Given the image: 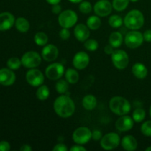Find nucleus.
Instances as JSON below:
<instances>
[{
    "mask_svg": "<svg viewBox=\"0 0 151 151\" xmlns=\"http://www.w3.org/2000/svg\"><path fill=\"white\" fill-rule=\"evenodd\" d=\"M111 60L116 69H125L129 63V57L126 52L122 50H114L111 54Z\"/></svg>",
    "mask_w": 151,
    "mask_h": 151,
    "instance_id": "423d86ee",
    "label": "nucleus"
},
{
    "mask_svg": "<svg viewBox=\"0 0 151 151\" xmlns=\"http://www.w3.org/2000/svg\"><path fill=\"white\" fill-rule=\"evenodd\" d=\"M72 3H81L83 0H69Z\"/></svg>",
    "mask_w": 151,
    "mask_h": 151,
    "instance_id": "49530a36",
    "label": "nucleus"
},
{
    "mask_svg": "<svg viewBox=\"0 0 151 151\" xmlns=\"http://www.w3.org/2000/svg\"><path fill=\"white\" fill-rule=\"evenodd\" d=\"M124 21L122 20V17L118 15H113L111 16L109 19V24L111 27L113 28L121 27L123 24Z\"/></svg>",
    "mask_w": 151,
    "mask_h": 151,
    "instance_id": "c756f323",
    "label": "nucleus"
},
{
    "mask_svg": "<svg viewBox=\"0 0 151 151\" xmlns=\"http://www.w3.org/2000/svg\"><path fill=\"white\" fill-rule=\"evenodd\" d=\"M92 132L87 127H79L74 131L72 134L73 141L76 144L84 145L90 141Z\"/></svg>",
    "mask_w": 151,
    "mask_h": 151,
    "instance_id": "6e6552de",
    "label": "nucleus"
},
{
    "mask_svg": "<svg viewBox=\"0 0 151 151\" xmlns=\"http://www.w3.org/2000/svg\"><path fill=\"white\" fill-rule=\"evenodd\" d=\"M150 116H151V106H150Z\"/></svg>",
    "mask_w": 151,
    "mask_h": 151,
    "instance_id": "8fccbe9b",
    "label": "nucleus"
},
{
    "mask_svg": "<svg viewBox=\"0 0 151 151\" xmlns=\"http://www.w3.org/2000/svg\"><path fill=\"white\" fill-rule=\"evenodd\" d=\"M143 38H144V41H147V42H151V29L146 30L144 32Z\"/></svg>",
    "mask_w": 151,
    "mask_h": 151,
    "instance_id": "a19ab883",
    "label": "nucleus"
},
{
    "mask_svg": "<svg viewBox=\"0 0 151 151\" xmlns=\"http://www.w3.org/2000/svg\"><path fill=\"white\" fill-rule=\"evenodd\" d=\"M104 51L106 54L111 55L112 53L114 52V47H112L111 44H108V45H106V47H105Z\"/></svg>",
    "mask_w": 151,
    "mask_h": 151,
    "instance_id": "37998d69",
    "label": "nucleus"
},
{
    "mask_svg": "<svg viewBox=\"0 0 151 151\" xmlns=\"http://www.w3.org/2000/svg\"><path fill=\"white\" fill-rule=\"evenodd\" d=\"M64 73V66L59 63H54L49 65L45 70V75L47 78L52 81L60 79Z\"/></svg>",
    "mask_w": 151,
    "mask_h": 151,
    "instance_id": "9d476101",
    "label": "nucleus"
},
{
    "mask_svg": "<svg viewBox=\"0 0 151 151\" xmlns=\"http://www.w3.org/2000/svg\"><path fill=\"white\" fill-rule=\"evenodd\" d=\"M16 29L21 32H26L29 29V23L27 19L23 17H19L15 22Z\"/></svg>",
    "mask_w": 151,
    "mask_h": 151,
    "instance_id": "5701e85b",
    "label": "nucleus"
},
{
    "mask_svg": "<svg viewBox=\"0 0 151 151\" xmlns=\"http://www.w3.org/2000/svg\"><path fill=\"white\" fill-rule=\"evenodd\" d=\"M120 143V137L114 132L109 133L102 137L100 145L103 149L106 150H114L119 146Z\"/></svg>",
    "mask_w": 151,
    "mask_h": 151,
    "instance_id": "0eeeda50",
    "label": "nucleus"
},
{
    "mask_svg": "<svg viewBox=\"0 0 151 151\" xmlns=\"http://www.w3.org/2000/svg\"><path fill=\"white\" fill-rule=\"evenodd\" d=\"M60 37L62 40H67L70 37V32L68 28H63L60 31Z\"/></svg>",
    "mask_w": 151,
    "mask_h": 151,
    "instance_id": "c9c22d12",
    "label": "nucleus"
},
{
    "mask_svg": "<svg viewBox=\"0 0 151 151\" xmlns=\"http://www.w3.org/2000/svg\"><path fill=\"white\" fill-rule=\"evenodd\" d=\"M130 1H133V2H136V1H139V0H130Z\"/></svg>",
    "mask_w": 151,
    "mask_h": 151,
    "instance_id": "09e8293b",
    "label": "nucleus"
},
{
    "mask_svg": "<svg viewBox=\"0 0 151 151\" xmlns=\"http://www.w3.org/2000/svg\"><path fill=\"white\" fill-rule=\"evenodd\" d=\"M134 125V120L133 118L130 117L129 116L123 115L121 116L119 119L116 120L115 126L119 131L121 132H126L132 129Z\"/></svg>",
    "mask_w": 151,
    "mask_h": 151,
    "instance_id": "ddd939ff",
    "label": "nucleus"
},
{
    "mask_svg": "<svg viewBox=\"0 0 151 151\" xmlns=\"http://www.w3.org/2000/svg\"><path fill=\"white\" fill-rule=\"evenodd\" d=\"M97 99L94 95L88 94V95L85 96L83 98L82 104L83 106L85 109L88 111H91L96 107L97 106Z\"/></svg>",
    "mask_w": 151,
    "mask_h": 151,
    "instance_id": "412c9836",
    "label": "nucleus"
},
{
    "mask_svg": "<svg viewBox=\"0 0 151 151\" xmlns=\"http://www.w3.org/2000/svg\"><path fill=\"white\" fill-rule=\"evenodd\" d=\"M146 116L145 111L143 109H137L136 110H134V111L133 112V119L134 120V122H142L145 119Z\"/></svg>",
    "mask_w": 151,
    "mask_h": 151,
    "instance_id": "7c9ffc66",
    "label": "nucleus"
},
{
    "mask_svg": "<svg viewBox=\"0 0 151 151\" xmlns=\"http://www.w3.org/2000/svg\"><path fill=\"white\" fill-rule=\"evenodd\" d=\"M22 63L24 67L28 69L36 68L41 64V57L38 52L34 51L27 52L21 58Z\"/></svg>",
    "mask_w": 151,
    "mask_h": 151,
    "instance_id": "39448f33",
    "label": "nucleus"
},
{
    "mask_svg": "<svg viewBox=\"0 0 151 151\" xmlns=\"http://www.w3.org/2000/svg\"><path fill=\"white\" fill-rule=\"evenodd\" d=\"M10 149V143L6 141L0 142V151H8Z\"/></svg>",
    "mask_w": 151,
    "mask_h": 151,
    "instance_id": "e433bc0d",
    "label": "nucleus"
},
{
    "mask_svg": "<svg viewBox=\"0 0 151 151\" xmlns=\"http://www.w3.org/2000/svg\"><path fill=\"white\" fill-rule=\"evenodd\" d=\"M53 151H67L68 148L64 144H57L52 149Z\"/></svg>",
    "mask_w": 151,
    "mask_h": 151,
    "instance_id": "58836bf2",
    "label": "nucleus"
},
{
    "mask_svg": "<svg viewBox=\"0 0 151 151\" xmlns=\"http://www.w3.org/2000/svg\"><path fill=\"white\" fill-rule=\"evenodd\" d=\"M65 78L66 81L69 82V83L75 84L78 83L79 81V75L78 72L74 69H68L65 72Z\"/></svg>",
    "mask_w": 151,
    "mask_h": 151,
    "instance_id": "b1692460",
    "label": "nucleus"
},
{
    "mask_svg": "<svg viewBox=\"0 0 151 151\" xmlns=\"http://www.w3.org/2000/svg\"><path fill=\"white\" fill-rule=\"evenodd\" d=\"M144 41L143 35L137 30H132L127 32L125 37V43L128 48L136 49L140 47Z\"/></svg>",
    "mask_w": 151,
    "mask_h": 151,
    "instance_id": "1a4fd4ad",
    "label": "nucleus"
},
{
    "mask_svg": "<svg viewBox=\"0 0 151 151\" xmlns=\"http://www.w3.org/2000/svg\"><path fill=\"white\" fill-rule=\"evenodd\" d=\"M141 131L143 135L151 137V120L146 121L142 125Z\"/></svg>",
    "mask_w": 151,
    "mask_h": 151,
    "instance_id": "f704fd0d",
    "label": "nucleus"
},
{
    "mask_svg": "<svg viewBox=\"0 0 151 151\" xmlns=\"http://www.w3.org/2000/svg\"><path fill=\"white\" fill-rule=\"evenodd\" d=\"M62 11V8L61 6L59 4H53L52 7V12L55 14H60Z\"/></svg>",
    "mask_w": 151,
    "mask_h": 151,
    "instance_id": "ea45409f",
    "label": "nucleus"
},
{
    "mask_svg": "<svg viewBox=\"0 0 151 151\" xmlns=\"http://www.w3.org/2000/svg\"><path fill=\"white\" fill-rule=\"evenodd\" d=\"M121 145L125 150L134 151L137 148L138 142L135 137L131 135H127L122 138L121 141Z\"/></svg>",
    "mask_w": 151,
    "mask_h": 151,
    "instance_id": "6ab92c4d",
    "label": "nucleus"
},
{
    "mask_svg": "<svg viewBox=\"0 0 151 151\" xmlns=\"http://www.w3.org/2000/svg\"><path fill=\"white\" fill-rule=\"evenodd\" d=\"M79 10L81 13L87 14V13H89L91 12V10H92V5H91V4L89 1H81L79 5Z\"/></svg>",
    "mask_w": 151,
    "mask_h": 151,
    "instance_id": "72a5a7b5",
    "label": "nucleus"
},
{
    "mask_svg": "<svg viewBox=\"0 0 151 151\" xmlns=\"http://www.w3.org/2000/svg\"><path fill=\"white\" fill-rule=\"evenodd\" d=\"M46 1H47V2L49 3V4L53 5V4H59V3H60V1H61V0H46Z\"/></svg>",
    "mask_w": 151,
    "mask_h": 151,
    "instance_id": "a18cd8bd",
    "label": "nucleus"
},
{
    "mask_svg": "<svg viewBox=\"0 0 151 151\" xmlns=\"http://www.w3.org/2000/svg\"><path fill=\"white\" fill-rule=\"evenodd\" d=\"M89 60V56L86 52H79L74 56L72 62H73V66H75V69L81 70V69H86L88 66Z\"/></svg>",
    "mask_w": 151,
    "mask_h": 151,
    "instance_id": "4468645a",
    "label": "nucleus"
},
{
    "mask_svg": "<svg viewBox=\"0 0 151 151\" xmlns=\"http://www.w3.org/2000/svg\"><path fill=\"white\" fill-rule=\"evenodd\" d=\"M78 22V15L74 10H66L62 11L58 16V23L63 28L72 27Z\"/></svg>",
    "mask_w": 151,
    "mask_h": 151,
    "instance_id": "20e7f679",
    "label": "nucleus"
},
{
    "mask_svg": "<svg viewBox=\"0 0 151 151\" xmlns=\"http://www.w3.org/2000/svg\"><path fill=\"white\" fill-rule=\"evenodd\" d=\"M26 81L32 86L38 87L42 85L44 83V76L41 71L33 68L27 72Z\"/></svg>",
    "mask_w": 151,
    "mask_h": 151,
    "instance_id": "9b49d317",
    "label": "nucleus"
},
{
    "mask_svg": "<svg viewBox=\"0 0 151 151\" xmlns=\"http://www.w3.org/2000/svg\"><path fill=\"white\" fill-rule=\"evenodd\" d=\"M32 148L28 145H24L20 147L21 151H32Z\"/></svg>",
    "mask_w": 151,
    "mask_h": 151,
    "instance_id": "c03bdc74",
    "label": "nucleus"
},
{
    "mask_svg": "<svg viewBox=\"0 0 151 151\" xmlns=\"http://www.w3.org/2000/svg\"><path fill=\"white\" fill-rule=\"evenodd\" d=\"M102 133L101 131H98V130H95L92 132V136H91V138L94 140V141H99V140H101L102 139Z\"/></svg>",
    "mask_w": 151,
    "mask_h": 151,
    "instance_id": "4c0bfd02",
    "label": "nucleus"
},
{
    "mask_svg": "<svg viewBox=\"0 0 151 151\" xmlns=\"http://www.w3.org/2000/svg\"><path fill=\"white\" fill-rule=\"evenodd\" d=\"M15 17L9 12H3L0 13V31L10 29L15 24Z\"/></svg>",
    "mask_w": 151,
    "mask_h": 151,
    "instance_id": "f3484780",
    "label": "nucleus"
},
{
    "mask_svg": "<svg viewBox=\"0 0 151 151\" xmlns=\"http://www.w3.org/2000/svg\"><path fill=\"white\" fill-rule=\"evenodd\" d=\"M109 108L115 114L123 116L129 113L131 106L128 100L122 97L116 96L112 97L109 101Z\"/></svg>",
    "mask_w": 151,
    "mask_h": 151,
    "instance_id": "f03ea898",
    "label": "nucleus"
},
{
    "mask_svg": "<svg viewBox=\"0 0 151 151\" xmlns=\"http://www.w3.org/2000/svg\"><path fill=\"white\" fill-rule=\"evenodd\" d=\"M58 49L53 44H47L44 46L41 52V57L48 62H52L57 59L58 56Z\"/></svg>",
    "mask_w": 151,
    "mask_h": 151,
    "instance_id": "dca6fc26",
    "label": "nucleus"
},
{
    "mask_svg": "<svg viewBox=\"0 0 151 151\" xmlns=\"http://www.w3.org/2000/svg\"><path fill=\"white\" fill-rule=\"evenodd\" d=\"M50 96V89L45 85H41L36 91V97L39 100H46Z\"/></svg>",
    "mask_w": 151,
    "mask_h": 151,
    "instance_id": "a878e982",
    "label": "nucleus"
},
{
    "mask_svg": "<svg viewBox=\"0 0 151 151\" xmlns=\"http://www.w3.org/2000/svg\"><path fill=\"white\" fill-rule=\"evenodd\" d=\"M86 24L90 29L96 30L101 26V20L98 16H91L87 19Z\"/></svg>",
    "mask_w": 151,
    "mask_h": 151,
    "instance_id": "393cba45",
    "label": "nucleus"
},
{
    "mask_svg": "<svg viewBox=\"0 0 151 151\" xmlns=\"http://www.w3.org/2000/svg\"><path fill=\"white\" fill-rule=\"evenodd\" d=\"M109 44L114 48H118L123 42V36L119 32H114L109 36Z\"/></svg>",
    "mask_w": 151,
    "mask_h": 151,
    "instance_id": "4be33fe9",
    "label": "nucleus"
},
{
    "mask_svg": "<svg viewBox=\"0 0 151 151\" xmlns=\"http://www.w3.org/2000/svg\"><path fill=\"white\" fill-rule=\"evenodd\" d=\"M70 150L71 151H86V149L84 147H83L81 145L78 144V145L72 146V147L70 148Z\"/></svg>",
    "mask_w": 151,
    "mask_h": 151,
    "instance_id": "79ce46f5",
    "label": "nucleus"
},
{
    "mask_svg": "<svg viewBox=\"0 0 151 151\" xmlns=\"http://www.w3.org/2000/svg\"><path fill=\"white\" fill-rule=\"evenodd\" d=\"M22 64V60L16 57L10 58L7 62V67L9 69H12V70H17V69H19Z\"/></svg>",
    "mask_w": 151,
    "mask_h": 151,
    "instance_id": "2f4dec72",
    "label": "nucleus"
},
{
    "mask_svg": "<svg viewBox=\"0 0 151 151\" xmlns=\"http://www.w3.org/2000/svg\"><path fill=\"white\" fill-rule=\"evenodd\" d=\"M130 0H113L112 6L116 11H123L128 7Z\"/></svg>",
    "mask_w": 151,
    "mask_h": 151,
    "instance_id": "c85d7f7f",
    "label": "nucleus"
},
{
    "mask_svg": "<svg viewBox=\"0 0 151 151\" xmlns=\"http://www.w3.org/2000/svg\"><path fill=\"white\" fill-rule=\"evenodd\" d=\"M84 47L87 50L90 52H94L98 49L99 44L96 40L94 39H87L85 41V44H84Z\"/></svg>",
    "mask_w": 151,
    "mask_h": 151,
    "instance_id": "473e14b6",
    "label": "nucleus"
},
{
    "mask_svg": "<svg viewBox=\"0 0 151 151\" xmlns=\"http://www.w3.org/2000/svg\"><path fill=\"white\" fill-rule=\"evenodd\" d=\"M89 29L88 26L83 24H79L76 25L74 29V34H75V38L81 42L86 41L90 35Z\"/></svg>",
    "mask_w": 151,
    "mask_h": 151,
    "instance_id": "a211bd4d",
    "label": "nucleus"
},
{
    "mask_svg": "<svg viewBox=\"0 0 151 151\" xmlns=\"http://www.w3.org/2000/svg\"><path fill=\"white\" fill-rule=\"evenodd\" d=\"M132 73L139 79H144L147 77L148 71L147 67L141 63H137L132 66Z\"/></svg>",
    "mask_w": 151,
    "mask_h": 151,
    "instance_id": "aec40b11",
    "label": "nucleus"
},
{
    "mask_svg": "<svg viewBox=\"0 0 151 151\" xmlns=\"http://www.w3.org/2000/svg\"><path fill=\"white\" fill-rule=\"evenodd\" d=\"M145 150L146 151H151V146H150V147H147Z\"/></svg>",
    "mask_w": 151,
    "mask_h": 151,
    "instance_id": "de8ad7c7",
    "label": "nucleus"
},
{
    "mask_svg": "<svg viewBox=\"0 0 151 151\" xmlns=\"http://www.w3.org/2000/svg\"><path fill=\"white\" fill-rule=\"evenodd\" d=\"M145 23V18L142 13L139 10H132L128 13L124 19V24L128 29L137 30L142 27Z\"/></svg>",
    "mask_w": 151,
    "mask_h": 151,
    "instance_id": "7ed1b4c3",
    "label": "nucleus"
},
{
    "mask_svg": "<svg viewBox=\"0 0 151 151\" xmlns=\"http://www.w3.org/2000/svg\"><path fill=\"white\" fill-rule=\"evenodd\" d=\"M54 110L60 117L69 118L74 114L75 111V105L70 97L62 94L58 97L54 102Z\"/></svg>",
    "mask_w": 151,
    "mask_h": 151,
    "instance_id": "f257e3e1",
    "label": "nucleus"
},
{
    "mask_svg": "<svg viewBox=\"0 0 151 151\" xmlns=\"http://www.w3.org/2000/svg\"><path fill=\"white\" fill-rule=\"evenodd\" d=\"M113 6L109 0H100L94 6V11L99 17H106L111 13Z\"/></svg>",
    "mask_w": 151,
    "mask_h": 151,
    "instance_id": "f8f14e48",
    "label": "nucleus"
},
{
    "mask_svg": "<svg viewBox=\"0 0 151 151\" xmlns=\"http://www.w3.org/2000/svg\"><path fill=\"white\" fill-rule=\"evenodd\" d=\"M34 41L38 46H45L48 42V36L44 32H38L34 36Z\"/></svg>",
    "mask_w": 151,
    "mask_h": 151,
    "instance_id": "bb28decb",
    "label": "nucleus"
},
{
    "mask_svg": "<svg viewBox=\"0 0 151 151\" xmlns=\"http://www.w3.org/2000/svg\"><path fill=\"white\" fill-rule=\"evenodd\" d=\"M56 91L60 94H65L69 90V82L64 80H59L55 85Z\"/></svg>",
    "mask_w": 151,
    "mask_h": 151,
    "instance_id": "cd10ccee",
    "label": "nucleus"
},
{
    "mask_svg": "<svg viewBox=\"0 0 151 151\" xmlns=\"http://www.w3.org/2000/svg\"><path fill=\"white\" fill-rule=\"evenodd\" d=\"M16 81V75L13 70L7 68L0 69V84L4 86L13 85Z\"/></svg>",
    "mask_w": 151,
    "mask_h": 151,
    "instance_id": "2eb2a0df",
    "label": "nucleus"
}]
</instances>
